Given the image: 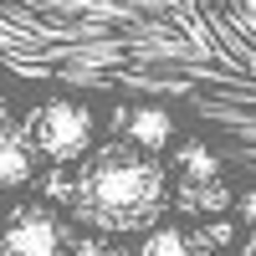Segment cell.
Masks as SVG:
<instances>
[{
    "label": "cell",
    "mask_w": 256,
    "mask_h": 256,
    "mask_svg": "<svg viewBox=\"0 0 256 256\" xmlns=\"http://www.w3.org/2000/svg\"><path fill=\"white\" fill-rule=\"evenodd\" d=\"M164 205H169L164 164L144 159L128 138L102 144L72 184V216L102 230V236H128V230L154 226L164 216Z\"/></svg>",
    "instance_id": "obj_1"
},
{
    "label": "cell",
    "mask_w": 256,
    "mask_h": 256,
    "mask_svg": "<svg viewBox=\"0 0 256 256\" xmlns=\"http://www.w3.org/2000/svg\"><path fill=\"white\" fill-rule=\"evenodd\" d=\"M26 138L52 164H72V159H82L92 148V113L82 108V102H72V98H56V102H46V108L31 118Z\"/></svg>",
    "instance_id": "obj_2"
},
{
    "label": "cell",
    "mask_w": 256,
    "mask_h": 256,
    "mask_svg": "<svg viewBox=\"0 0 256 256\" xmlns=\"http://www.w3.org/2000/svg\"><path fill=\"white\" fill-rule=\"evenodd\" d=\"M62 246H67L62 220H52L36 205L16 210V220L0 230V256H62Z\"/></svg>",
    "instance_id": "obj_3"
},
{
    "label": "cell",
    "mask_w": 256,
    "mask_h": 256,
    "mask_svg": "<svg viewBox=\"0 0 256 256\" xmlns=\"http://www.w3.org/2000/svg\"><path fill=\"white\" fill-rule=\"evenodd\" d=\"M36 174V148L26 138V128H16L10 118H0V190L26 184Z\"/></svg>",
    "instance_id": "obj_4"
},
{
    "label": "cell",
    "mask_w": 256,
    "mask_h": 256,
    "mask_svg": "<svg viewBox=\"0 0 256 256\" xmlns=\"http://www.w3.org/2000/svg\"><path fill=\"white\" fill-rule=\"evenodd\" d=\"M169 134H174V118L164 108H134V118H128V144H134L144 159H154L169 144Z\"/></svg>",
    "instance_id": "obj_5"
},
{
    "label": "cell",
    "mask_w": 256,
    "mask_h": 256,
    "mask_svg": "<svg viewBox=\"0 0 256 256\" xmlns=\"http://www.w3.org/2000/svg\"><path fill=\"white\" fill-rule=\"evenodd\" d=\"M180 169H184V184H190V190H195V184H216V180H220V164H216V154H210L200 138L180 148Z\"/></svg>",
    "instance_id": "obj_6"
},
{
    "label": "cell",
    "mask_w": 256,
    "mask_h": 256,
    "mask_svg": "<svg viewBox=\"0 0 256 256\" xmlns=\"http://www.w3.org/2000/svg\"><path fill=\"white\" fill-rule=\"evenodd\" d=\"M138 256H195V246H190L174 226H159V230H148V241Z\"/></svg>",
    "instance_id": "obj_7"
},
{
    "label": "cell",
    "mask_w": 256,
    "mask_h": 256,
    "mask_svg": "<svg viewBox=\"0 0 256 256\" xmlns=\"http://www.w3.org/2000/svg\"><path fill=\"white\" fill-rule=\"evenodd\" d=\"M180 200H184V205H200V210H220V205H226V184H220V180H216V184H195V190L184 184Z\"/></svg>",
    "instance_id": "obj_8"
},
{
    "label": "cell",
    "mask_w": 256,
    "mask_h": 256,
    "mask_svg": "<svg viewBox=\"0 0 256 256\" xmlns=\"http://www.w3.org/2000/svg\"><path fill=\"white\" fill-rule=\"evenodd\" d=\"M72 256H123L118 246H108V241H77L72 246Z\"/></svg>",
    "instance_id": "obj_9"
},
{
    "label": "cell",
    "mask_w": 256,
    "mask_h": 256,
    "mask_svg": "<svg viewBox=\"0 0 256 256\" xmlns=\"http://www.w3.org/2000/svg\"><path fill=\"white\" fill-rule=\"evenodd\" d=\"M241 216H246V220L256 226V195H241Z\"/></svg>",
    "instance_id": "obj_10"
}]
</instances>
